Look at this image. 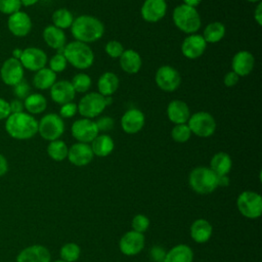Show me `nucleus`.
Segmentation results:
<instances>
[{"mask_svg": "<svg viewBox=\"0 0 262 262\" xmlns=\"http://www.w3.org/2000/svg\"><path fill=\"white\" fill-rule=\"evenodd\" d=\"M4 128L11 138L27 140L38 133V121L33 115L26 112L10 114L5 120Z\"/></svg>", "mask_w": 262, "mask_h": 262, "instance_id": "nucleus-1", "label": "nucleus"}, {"mask_svg": "<svg viewBox=\"0 0 262 262\" xmlns=\"http://www.w3.org/2000/svg\"><path fill=\"white\" fill-rule=\"evenodd\" d=\"M71 33L76 41L86 44L92 43L99 40L103 36L104 26L97 17L83 14L74 18L71 26Z\"/></svg>", "mask_w": 262, "mask_h": 262, "instance_id": "nucleus-2", "label": "nucleus"}, {"mask_svg": "<svg viewBox=\"0 0 262 262\" xmlns=\"http://www.w3.org/2000/svg\"><path fill=\"white\" fill-rule=\"evenodd\" d=\"M62 54L70 64L79 70L90 68L94 61V53L90 46L80 41L67 44L62 49Z\"/></svg>", "mask_w": 262, "mask_h": 262, "instance_id": "nucleus-3", "label": "nucleus"}, {"mask_svg": "<svg viewBox=\"0 0 262 262\" xmlns=\"http://www.w3.org/2000/svg\"><path fill=\"white\" fill-rule=\"evenodd\" d=\"M172 18L178 30L185 34H195L202 26L201 16L194 7L180 4L173 10Z\"/></svg>", "mask_w": 262, "mask_h": 262, "instance_id": "nucleus-4", "label": "nucleus"}, {"mask_svg": "<svg viewBox=\"0 0 262 262\" xmlns=\"http://www.w3.org/2000/svg\"><path fill=\"white\" fill-rule=\"evenodd\" d=\"M188 183L200 194H208L218 187V175L209 167H196L189 173Z\"/></svg>", "mask_w": 262, "mask_h": 262, "instance_id": "nucleus-5", "label": "nucleus"}, {"mask_svg": "<svg viewBox=\"0 0 262 262\" xmlns=\"http://www.w3.org/2000/svg\"><path fill=\"white\" fill-rule=\"evenodd\" d=\"M64 132V122L59 115L49 113L41 118L38 122V133L48 141L59 139Z\"/></svg>", "mask_w": 262, "mask_h": 262, "instance_id": "nucleus-6", "label": "nucleus"}, {"mask_svg": "<svg viewBox=\"0 0 262 262\" xmlns=\"http://www.w3.org/2000/svg\"><path fill=\"white\" fill-rule=\"evenodd\" d=\"M236 207L244 217L249 219L259 218L262 214V198L255 191H243L237 196Z\"/></svg>", "mask_w": 262, "mask_h": 262, "instance_id": "nucleus-7", "label": "nucleus"}, {"mask_svg": "<svg viewBox=\"0 0 262 262\" xmlns=\"http://www.w3.org/2000/svg\"><path fill=\"white\" fill-rule=\"evenodd\" d=\"M187 122L191 133L199 137H210L216 130V121L214 117L207 112H198L191 115Z\"/></svg>", "mask_w": 262, "mask_h": 262, "instance_id": "nucleus-8", "label": "nucleus"}, {"mask_svg": "<svg viewBox=\"0 0 262 262\" xmlns=\"http://www.w3.org/2000/svg\"><path fill=\"white\" fill-rule=\"evenodd\" d=\"M78 113L86 119H93L98 117L106 107L104 103V96L98 92H90L85 94L77 104Z\"/></svg>", "mask_w": 262, "mask_h": 262, "instance_id": "nucleus-9", "label": "nucleus"}, {"mask_svg": "<svg viewBox=\"0 0 262 262\" xmlns=\"http://www.w3.org/2000/svg\"><path fill=\"white\" fill-rule=\"evenodd\" d=\"M155 81L160 89L166 92H172L180 86L181 77L175 68L162 66L156 72Z\"/></svg>", "mask_w": 262, "mask_h": 262, "instance_id": "nucleus-10", "label": "nucleus"}, {"mask_svg": "<svg viewBox=\"0 0 262 262\" xmlns=\"http://www.w3.org/2000/svg\"><path fill=\"white\" fill-rule=\"evenodd\" d=\"M25 69L18 59L9 57L3 61L0 68V78L8 86H14L24 79Z\"/></svg>", "mask_w": 262, "mask_h": 262, "instance_id": "nucleus-11", "label": "nucleus"}, {"mask_svg": "<svg viewBox=\"0 0 262 262\" xmlns=\"http://www.w3.org/2000/svg\"><path fill=\"white\" fill-rule=\"evenodd\" d=\"M71 132L73 137L77 139L78 142L90 143L98 135L99 131L97 129L95 121L83 118L76 120L72 124Z\"/></svg>", "mask_w": 262, "mask_h": 262, "instance_id": "nucleus-12", "label": "nucleus"}, {"mask_svg": "<svg viewBox=\"0 0 262 262\" xmlns=\"http://www.w3.org/2000/svg\"><path fill=\"white\" fill-rule=\"evenodd\" d=\"M19 61L24 69L31 72H37L45 68L48 59L47 54L38 47H27L23 49Z\"/></svg>", "mask_w": 262, "mask_h": 262, "instance_id": "nucleus-13", "label": "nucleus"}, {"mask_svg": "<svg viewBox=\"0 0 262 262\" xmlns=\"http://www.w3.org/2000/svg\"><path fill=\"white\" fill-rule=\"evenodd\" d=\"M144 243L145 239L143 233L130 230L120 238L119 248L122 254L126 256H135L143 250Z\"/></svg>", "mask_w": 262, "mask_h": 262, "instance_id": "nucleus-14", "label": "nucleus"}, {"mask_svg": "<svg viewBox=\"0 0 262 262\" xmlns=\"http://www.w3.org/2000/svg\"><path fill=\"white\" fill-rule=\"evenodd\" d=\"M33 23L28 13L18 10L10 15L7 19L8 31L15 37H26L32 30Z\"/></svg>", "mask_w": 262, "mask_h": 262, "instance_id": "nucleus-15", "label": "nucleus"}, {"mask_svg": "<svg viewBox=\"0 0 262 262\" xmlns=\"http://www.w3.org/2000/svg\"><path fill=\"white\" fill-rule=\"evenodd\" d=\"M206 48L207 42L203 36L199 34H190L183 40L181 44L182 54L189 59H195L202 56Z\"/></svg>", "mask_w": 262, "mask_h": 262, "instance_id": "nucleus-16", "label": "nucleus"}, {"mask_svg": "<svg viewBox=\"0 0 262 262\" xmlns=\"http://www.w3.org/2000/svg\"><path fill=\"white\" fill-rule=\"evenodd\" d=\"M93 151L90 144L77 142L74 143L68 151V159L71 164L78 167H83L88 165L93 160Z\"/></svg>", "mask_w": 262, "mask_h": 262, "instance_id": "nucleus-17", "label": "nucleus"}, {"mask_svg": "<svg viewBox=\"0 0 262 262\" xmlns=\"http://www.w3.org/2000/svg\"><path fill=\"white\" fill-rule=\"evenodd\" d=\"M141 16L147 23L161 20L167 12L166 0H145L141 6Z\"/></svg>", "mask_w": 262, "mask_h": 262, "instance_id": "nucleus-18", "label": "nucleus"}, {"mask_svg": "<svg viewBox=\"0 0 262 262\" xmlns=\"http://www.w3.org/2000/svg\"><path fill=\"white\" fill-rule=\"evenodd\" d=\"M76 91L71 83V81L60 80L56 81L50 88L51 99L57 104H66L72 102L75 98Z\"/></svg>", "mask_w": 262, "mask_h": 262, "instance_id": "nucleus-19", "label": "nucleus"}, {"mask_svg": "<svg viewBox=\"0 0 262 262\" xmlns=\"http://www.w3.org/2000/svg\"><path fill=\"white\" fill-rule=\"evenodd\" d=\"M145 123L144 114L137 108H130L121 118V127L127 134L139 132Z\"/></svg>", "mask_w": 262, "mask_h": 262, "instance_id": "nucleus-20", "label": "nucleus"}, {"mask_svg": "<svg viewBox=\"0 0 262 262\" xmlns=\"http://www.w3.org/2000/svg\"><path fill=\"white\" fill-rule=\"evenodd\" d=\"M51 256L49 250L42 245H33L21 250L16 262H50Z\"/></svg>", "mask_w": 262, "mask_h": 262, "instance_id": "nucleus-21", "label": "nucleus"}, {"mask_svg": "<svg viewBox=\"0 0 262 262\" xmlns=\"http://www.w3.org/2000/svg\"><path fill=\"white\" fill-rule=\"evenodd\" d=\"M255 66V58L254 55L247 50L237 51L231 60V68L232 71L238 77L248 76L254 69Z\"/></svg>", "mask_w": 262, "mask_h": 262, "instance_id": "nucleus-22", "label": "nucleus"}, {"mask_svg": "<svg viewBox=\"0 0 262 262\" xmlns=\"http://www.w3.org/2000/svg\"><path fill=\"white\" fill-rule=\"evenodd\" d=\"M167 116L175 125L186 124L190 117V111L186 102L180 99H174L171 100L167 106Z\"/></svg>", "mask_w": 262, "mask_h": 262, "instance_id": "nucleus-23", "label": "nucleus"}, {"mask_svg": "<svg viewBox=\"0 0 262 262\" xmlns=\"http://www.w3.org/2000/svg\"><path fill=\"white\" fill-rule=\"evenodd\" d=\"M43 40L52 49L56 50H62L63 47L66 46L67 42V37L63 32V30L56 28L53 25H49L45 27L42 33Z\"/></svg>", "mask_w": 262, "mask_h": 262, "instance_id": "nucleus-24", "label": "nucleus"}, {"mask_svg": "<svg viewBox=\"0 0 262 262\" xmlns=\"http://www.w3.org/2000/svg\"><path fill=\"white\" fill-rule=\"evenodd\" d=\"M121 69L128 74H136L142 66V59L139 53L133 49H126L119 57Z\"/></svg>", "mask_w": 262, "mask_h": 262, "instance_id": "nucleus-25", "label": "nucleus"}, {"mask_svg": "<svg viewBox=\"0 0 262 262\" xmlns=\"http://www.w3.org/2000/svg\"><path fill=\"white\" fill-rule=\"evenodd\" d=\"M212 233L213 227L211 223L206 219H196L190 226V236L195 243L203 244L208 242L211 238Z\"/></svg>", "mask_w": 262, "mask_h": 262, "instance_id": "nucleus-26", "label": "nucleus"}, {"mask_svg": "<svg viewBox=\"0 0 262 262\" xmlns=\"http://www.w3.org/2000/svg\"><path fill=\"white\" fill-rule=\"evenodd\" d=\"M119 78L115 73L105 72L99 77L97 81L98 93L102 96H113V94L119 88Z\"/></svg>", "mask_w": 262, "mask_h": 262, "instance_id": "nucleus-27", "label": "nucleus"}, {"mask_svg": "<svg viewBox=\"0 0 262 262\" xmlns=\"http://www.w3.org/2000/svg\"><path fill=\"white\" fill-rule=\"evenodd\" d=\"M91 149L94 156L103 158L111 155L115 148V142L113 138L106 134L97 135L91 141Z\"/></svg>", "mask_w": 262, "mask_h": 262, "instance_id": "nucleus-28", "label": "nucleus"}, {"mask_svg": "<svg viewBox=\"0 0 262 262\" xmlns=\"http://www.w3.org/2000/svg\"><path fill=\"white\" fill-rule=\"evenodd\" d=\"M192 250L187 245L179 244L166 252L164 262H192Z\"/></svg>", "mask_w": 262, "mask_h": 262, "instance_id": "nucleus-29", "label": "nucleus"}, {"mask_svg": "<svg viewBox=\"0 0 262 262\" xmlns=\"http://www.w3.org/2000/svg\"><path fill=\"white\" fill-rule=\"evenodd\" d=\"M232 161L228 154L224 151H219L215 154L210 161V169L215 172L218 176L227 175L231 170Z\"/></svg>", "mask_w": 262, "mask_h": 262, "instance_id": "nucleus-30", "label": "nucleus"}, {"mask_svg": "<svg viewBox=\"0 0 262 262\" xmlns=\"http://www.w3.org/2000/svg\"><path fill=\"white\" fill-rule=\"evenodd\" d=\"M55 82L56 74L46 67L35 72V75L33 77V85L39 90L50 89Z\"/></svg>", "mask_w": 262, "mask_h": 262, "instance_id": "nucleus-31", "label": "nucleus"}, {"mask_svg": "<svg viewBox=\"0 0 262 262\" xmlns=\"http://www.w3.org/2000/svg\"><path fill=\"white\" fill-rule=\"evenodd\" d=\"M24 106L27 113L31 115H38L46 110L47 99L40 93H30L24 99Z\"/></svg>", "mask_w": 262, "mask_h": 262, "instance_id": "nucleus-32", "label": "nucleus"}, {"mask_svg": "<svg viewBox=\"0 0 262 262\" xmlns=\"http://www.w3.org/2000/svg\"><path fill=\"white\" fill-rule=\"evenodd\" d=\"M225 35V26L220 21H213L207 25L204 30L203 38L207 43H217Z\"/></svg>", "mask_w": 262, "mask_h": 262, "instance_id": "nucleus-33", "label": "nucleus"}, {"mask_svg": "<svg viewBox=\"0 0 262 262\" xmlns=\"http://www.w3.org/2000/svg\"><path fill=\"white\" fill-rule=\"evenodd\" d=\"M69 147L64 141L56 139L50 141L47 145V154L53 161L61 162L68 158Z\"/></svg>", "mask_w": 262, "mask_h": 262, "instance_id": "nucleus-34", "label": "nucleus"}, {"mask_svg": "<svg viewBox=\"0 0 262 262\" xmlns=\"http://www.w3.org/2000/svg\"><path fill=\"white\" fill-rule=\"evenodd\" d=\"M73 21H74L73 13L67 8H58L52 14L53 26L61 30L71 28Z\"/></svg>", "mask_w": 262, "mask_h": 262, "instance_id": "nucleus-35", "label": "nucleus"}, {"mask_svg": "<svg viewBox=\"0 0 262 262\" xmlns=\"http://www.w3.org/2000/svg\"><path fill=\"white\" fill-rule=\"evenodd\" d=\"M59 254L61 260L66 262H75L80 257L81 249L76 243H67L60 248Z\"/></svg>", "mask_w": 262, "mask_h": 262, "instance_id": "nucleus-36", "label": "nucleus"}, {"mask_svg": "<svg viewBox=\"0 0 262 262\" xmlns=\"http://www.w3.org/2000/svg\"><path fill=\"white\" fill-rule=\"evenodd\" d=\"M71 83L76 92L85 93L91 86V78L85 73H79L73 77Z\"/></svg>", "mask_w": 262, "mask_h": 262, "instance_id": "nucleus-37", "label": "nucleus"}, {"mask_svg": "<svg viewBox=\"0 0 262 262\" xmlns=\"http://www.w3.org/2000/svg\"><path fill=\"white\" fill-rule=\"evenodd\" d=\"M191 134L192 133L187 124H177L171 130L172 139L178 143L186 142L190 138Z\"/></svg>", "mask_w": 262, "mask_h": 262, "instance_id": "nucleus-38", "label": "nucleus"}, {"mask_svg": "<svg viewBox=\"0 0 262 262\" xmlns=\"http://www.w3.org/2000/svg\"><path fill=\"white\" fill-rule=\"evenodd\" d=\"M68 61L62 53H56L49 59V69L56 73H61L66 70Z\"/></svg>", "mask_w": 262, "mask_h": 262, "instance_id": "nucleus-39", "label": "nucleus"}, {"mask_svg": "<svg viewBox=\"0 0 262 262\" xmlns=\"http://www.w3.org/2000/svg\"><path fill=\"white\" fill-rule=\"evenodd\" d=\"M131 225H132V228H133L132 230H134L136 232L143 233L148 229L149 219L143 214H137L133 217Z\"/></svg>", "mask_w": 262, "mask_h": 262, "instance_id": "nucleus-40", "label": "nucleus"}, {"mask_svg": "<svg viewBox=\"0 0 262 262\" xmlns=\"http://www.w3.org/2000/svg\"><path fill=\"white\" fill-rule=\"evenodd\" d=\"M20 0H0V12L6 15H10L20 10Z\"/></svg>", "mask_w": 262, "mask_h": 262, "instance_id": "nucleus-41", "label": "nucleus"}, {"mask_svg": "<svg viewBox=\"0 0 262 262\" xmlns=\"http://www.w3.org/2000/svg\"><path fill=\"white\" fill-rule=\"evenodd\" d=\"M106 54L113 58H118L121 56L123 51L125 50L122 43L117 40H111L106 43L104 48Z\"/></svg>", "mask_w": 262, "mask_h": 262, "instance_id": "nucleus-42", "label": "nucleus"}, {"mask_svg": "<svg viewBox=\"0 0 262 262\" xmlns=\"http://www.w3.org/2000/svg\"><path fill=\"white\" fill-rule=\"evenodd\" d=\"M30 91H31V87H30L29 83L24 79L20 82H18L16 85L13 86L14 95L16 96V98H18L20 100H24L30 94Z\"/></svg>", "mask_w": 262, "mask_h": 262, "instance_id": "nucleus-43", "label": "nucleus"}, {"mask_svg": "<svg viewBox=\"0 0 262 262\" xmlns=\"http://www.w3.org/2000/svg\"><path fill=\"white\" fill-rule=\"evenodd\" d=\"M78 113V106L74 102H69L66 104H62L59 110V116L62 119H70L74 117Z\"/></svg>", "mask_w": 262, "mask_h": 262, "instance_id": "nucleus-44", "label": "nucleus"}, {"mask_svg": "<svg viewBox=\"0 0 262 262\" xmlns=\"http://www.w3.org/2000/svg\"><path fill=\"white\" fill-rule=\"evenodd\" d=\"M95 124L97 126L98 131H110L113 129L114 127V120L112 117L108 116H104V117H100L95 121Z\"/></svg>", "mask_w": 262, "mask_h": 262, "instance_id": "nucleus-45", "label": "nucleus"}, {"mask_svg": "<svg viewBox=\"0 0 262 262\" xmlns=\"http://www.w3.org/2000/svg\"><path fill=\"white\" fill-rule=\"evenodd\" d=\"M166 251L160 246H154L150 250V258L154 262H164Z\"/></svg>", "mask_w": 262, "mask_h": 262, "instance_id": "nucleus-46", "label": "nucleus"}, {"mask_svg": "<svg viewBox=\"0 0 262 262\" xmlns=\"http://www.w3.org/2000/svg\"><path fill=\"white\" fill-rule=\"evenodd\" d=\"M10 106H9V101L6 99L0 97V121L6 120L10 116Z\"/></svg>", "mask_w": 262, "mask_h": 262, "instance_id": "nucleus-47", "label": "nucleus"}, {"mask_svg": "<svg viewBox=\"0 0 262 262\" xmlns=\"http://www.w3.org/2000/svg\"><path fill=\"white\" fill-rule=\"evenodd\" d=\"M238 80H239V77L233 71H230L226 73V75L224 76L223 82L226 87H233L238 82Z\"/></svg>", "mask_w": 262, "mask_h": 262, "instance_id": "nucleus-48", "label": "nucleus"}, {"mask_svg": "<svg viewBox=\"0 0 262 262\" xmlns=\"http://www.w3.org/2000/svg\"><path fill=\"white\" fill-rule=\"evenodd\" d=\"M9 106H10V112L11 114H15V113H20L24 112L25 106H24V101L18 99V98H14L12 100L9 101Z\"/></svg>", "mask_w": 262, "mask_h": 262, "instance_id": "nucleus-49", "label": "nucleus"}, {"mask_svg": "<svg viewBox=\"0 0 262 262\" xmlns=\"http://www.w3.org/2000/svg\"><path fill=\"white\" fill-rule=\"evenodd\" d=\"M8 172V162L6 158L0 154V177L4 176Z\"/></svg>", "mask_w": 262, "mask_h": 262, "instance_id": "nucleus-50", "label": "nucleus"}, {"mask_svg": "<svg viewBox=\"0 0 262 262\" xmlns=\"http://www.w3.org/2000/svg\"><path fill=\"white\" fill-rule=\"evenodd\" d=\"M254 18L259 26L262 25V3L259 2L254 10Z\"/></svg>", "mask_w": 262, "mask_h": 262, "instance_id": "nucleus-51", "label": "nucleus"}, {"mask_svg": "<svg viewBox=\"0 0 262 262\" xmlns=\"http://www.w3.org/2000/svg\"><path fill=\"white\" fill-rule=\"evenodd\" d=\"M229 180L227 175H223V176H218V186H226L228 185Z\"/></svg>", "mask_w": 262, "mask_h": 262, "instance_id": "nucleus-52", "label": "nucleus"}, {"mask_svg": "<svg viewBox=\"0 0 262 262\" xmlns=\"http://www.w3.org/2000/svg\"><path fill=\"white\" fill-rule=\"evenodd\" d=\"M202 2V0H183V4L191 6V7H196L200 3Z\"/></svg>", "mask_w": 262, "mask_h": 262, "instance_id": "nucleus-53", "label": "nucleus"}, {"mask_svg": "<svg viewBox=\"0 0 262 262\" xmlns=\"http://www.w3.org/2000/svg\"><path fill=\"white\" fill-rule=\"evenodd\" d=\"M39 0H20L21 6H26V7H30L35 5Z\"/></svg>", "mask_w": 262, "mask_h": 262, "instance_id": "nucleus-54", "label": "nucleus"}, {"mask_svg": "<svg viewBox=\"0 0 262 262\" xmlns=\"http://www.w3.org/2000/svg\"><path fill=\"white\" fill-rule=\"evenodd\" d=\"M21 53H23V49H20V48H15V49L12 50V56H11V57H13V58L19 60Z\"/></svg>", "mask_w": 262, "mask_h": 262, "instance_id": "nucleus-55", "label": "nucleus"}, {"mask_svg": "<svg viewBox=\"0 0 262 262\" xmlns=\"http://www.w3.org/2000/svg\"><path fill=\"white\" fill-rule=\"evenodd\" d=\"M104 103L105 106H108L113 103V96H104Z\"/></svg>", "mask_w": 262, "mask_h": 262, "instance_id": "nucleus-56", "label": "nucleus"}, {"mask_svg": "<svg viewBox=\"0 0 262 262\" xmlns=\"http://www.w3.org/2000/svg\"><path fill=\"white\" fill-rule=\"evenodd\" d=\"M249 2H252V3H256V2H260V0H248Z\"/></svg>", "mask_w": 262, "mask_h": 262, "instance_id": "nucleus-57", "label": "nucleus"}, {"mask_svg": "<svg viewBox=\"0 0 262 262\" xmlns=\"http://www.w3.org/2000/svg\"><path fill=\"white\" fill-rule=\"evenodd\" d=\"M54 262H66V261H63V260L60 259V260H56V261H54Z\"/></svg>", "mask_w": 262, "mask_h": 262, "instance_id": "nucleus-58", "label": "nucleus"}]
</instances>
